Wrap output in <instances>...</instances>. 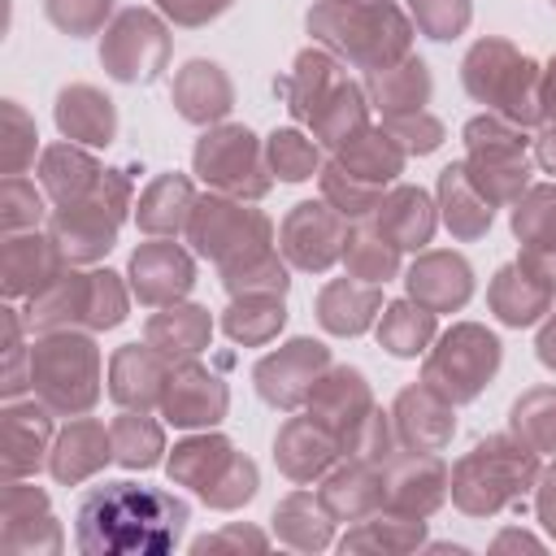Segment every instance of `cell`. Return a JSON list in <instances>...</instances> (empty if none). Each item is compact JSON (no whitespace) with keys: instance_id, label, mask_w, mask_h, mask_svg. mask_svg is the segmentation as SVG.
Segmentation results:
<instances>
[{"instance_id":"f5cc1de1","label":"cell","mask_w":556,"mask_h":556,"mask_svg":"<svg viewBox=\"0 0 556 556\" xmlns=\"http://www.w3.org/2000/svg\"><path fill=\"white\" fill-rule=\"evenodd\" d=\"M17 195H22V178H9V182H4V204H9V208H4V226H9V230H13V226H26V222H39V213H43L35 191H26V200H17Z\"/></svg>"},{"instance_id":"e575fe53","label":"cell","mask_w":556,"mask_h":556,"mask_svg":"<svg viewBox=\"0 0 556 556\" xmlns=\"http://www.w3.org/2000/svg\"><path fill=\"white\" fill-rule=\"evenodd\" d=\"M39 174H43V187L56 195V204H74V200L91 195L96 182H100V165H96L87 152L70 148V143L52 148V152L43 156Z\"/></svg>"},{"instance_id":"6f0895ef","label":"cell","mask_w":556,"mask_h":556,"mask_svg":"<svg viewBox=\"0 0 556 556\" xmlns=\"http://www.w3.org/2000/svg\"><path fill=\"white\" fill-rule=\"evenodd\" d=\"M539 361L556 369V317H552V321L543 326V334H539Z\"/></svg>"},{"instance_id":"9f6ffc18","label":"cell","mask_w":556,"mask_h":556,"mask_svg":"<svg viewBox=\"0 0 556 556\" xmlns=\"http://www.w3.org/2000/svg\"><path fill=\"white\" fill-rule=\"evenodd\" d=\"M539 517H543V526L556 534V465H552L547 478H543V491H539Z\"/></svg>"},{"instance_id":"7dc6e473","label":"cell","mask_w":556,"mask_h":556,"mask_svg":"<svg viewBox=\"0 0 556 556\" xmlns=\"http://www.w3.org/2000/svg\"><path fill=\"white\" fill-rule=\"evenodd\" d=\"M321 182H326V200H330L343 217H365V213H374V208H378V200H382V187H369V182H361V178L343 174V169H339V161L321 174Z\"/></svg>"},{"instance_id":"7402d4cb","label":"cell","mask_w":556,"mask_h":556,"mask_svg":"<svg viewBox=\"0 0 556 556\" xmlns=\"http://www.w3.org/2000/svg\"><path fill=\"white\" fill-rule=\"evenodd\" d=\"M334 452H339V439H334L317 417H295V421H287L282 434H278V447H274L278 465H282L295 482H308L313 473H321V469L334 460Z\"/></svg>"},{"instance_id":"52a82bcc","label":"cell","mask_w":556,"mask_h":556,"mask_svg":"<svg viewBox=\"0 0 556 556\" xmlns=\"http://www.w3.org/2000/svg\"><path fill=\"white\" fill-rule=\"evenodd\" d=\"M465 143H469L465 174L491 204L513 200L526 187V178H530L526 135L508 117H473L465 126Z\"/></svg>"},{"instance_id":"1f68e13d","label":"cell","mask_w":556,"mask_h":556,"mask_svg":"<svg viewBox=\"0 0 556 556\" xmlns=\"http://www.w3.org/2000/svg\"><path fill=\"white\" fill-rule=\"evenodd\" d=\"M439 200H443V222L460 239H478L491 226V200L469 182L465 165H447L439 174Z\"/></svg>"},{"instance_id":"8fae6325","label":"cell","mask_w":556,"mask_h":556,"mask_svg":"<svg viewBox=\"0 0 556 556\" xmlns=\"http://www.w3.org/2000/svg\"><path fill=\"white\" fill-rule=\"evenodd\" d=\"M195 174L230 195H265L269 191V174H265V161H261V148H256V135L243 130V126H222V130H208L200 143H195Z\"/></svg>"},{"instance_id":"9c48e42d","label":"cell","mask_w":556,"mask_h":556,"mask_svg":"<svg viewBox=\"0 0 556 556\" xmlns=\"http://www.w3.org/2000/svg\"><path fill=\"white\" fill-rule=\"evenodd\" d=\"M495 369H500V339L486 334L482 326H452L439 339L434 356L426 361L421 382L434 395H443L447 404H465L486 387V378Z\"/></svg>"},{"instance_id":"ee69618b","label":"cell","mask_w":556,"mask_h":556,"mask_svg":"<svg viewBox=\"0 0 556 556\" xmlns=\"http://www.w3.org/2000/svg\"><path fill=\"white\" fill-rule=\"evenodd\" d=\"M513 430L539 447V452H556V391H530L526 400L513 404Z\"/></svg>"},{"instance_id":"680465c9","label":"cell","mask_w":556,"mask_h":556,"mask_svg":"<svg viewBox=\"0 0 556 556\" xmlns=\"http://www.w3.org/2000/svg\"><path fill=\"white\" fill-rule=\"evenodd\" d=\"M539 104L547 117H556V61L547 65V78H543V91H539Z\"/></svg>"},{"instance_id":"ffe728a7","label":"cell","mask_w":556,"mask_h":556,"mask_svg":"<svg viewBox=\"0 0 556 556\" xmlns=\"http://www.w3.org/2000/svg\"><path fill=\"white\" fill-rule=\"evenodd\" d=\"M408 291L421 308L430 313H447V308H460L473 291V274L460 256L452 252H430L421 256L413 269H408Z\"/></svg>"},{"instance_id":"ba28073f","label":"cell","mask_w":556,"mask_h":556,"mask_svg":"<svg viewBox=\"0 0 556 556\" xmlns=\"http://www.w3.org/2000/svg\"><path fill=\"white\" fill-rule=\"evenodd\" d=\"M169 473L178 482L195 486L213 508H235V504L252 500V491H256V465L248 456H239L217 434L178 443L174 460H169Z\"/></svg>"},{"instance_id":"f35d334b","label":"cell","mask_w":556,"mask_h":556,"mask_svg":"<svg viewBox=\"0 0 556 556\" xmlns=\"http://www.w3.org/2000/svg\"><path fill=\"white\" fill-rule=\"evenodd\" d=\"M48 278H56V261L48 252V239H9L4 243V291H39Z\"/></svg>"},{"instance_id":"277c9868","label":"cell","mask_w":556,"mask_h":556,"mask_svg":"<svg viewBox=\"0 0 556 556\" xmlns=\"http://www.w3.org/2000/svg\"><path fill=\"white\" fill-rule=\"evenodd\" d=\"M539 74H534V61L513 52L504 39H482L473 43V52L465 56V87L473 100L491 104L495 113H504L508 122H539L543 117V104H539V91H534Z\"/></svg>"},{"instance_id":"2e32d148","label":"cell","mask_w":556,"mask_h":556,"mask_svg":"<svg viewBox=\"0 0 556 556\" xmlns=\"http://www.w3.org/2000/svg\"><path fill=\"white\" fill-rule=\"evenodd\" d=\"M443 465L434 452H408V456H387L382 465V491H387V508L404 513V517H426L430 508H439L443 500Z\"/></svg>"},{"instance_id":"30bf717a","label":"cell","mask_w":556,"mask_h":556,"mask_svg":"<svg viewBox=\"0 0 556 556\" xmlns=\"http://www.w3.org/2000/svg\"><path fill=\"white\" fill-rule=\"evenodd\" d=\"M187 230L200 256L217 261L222 269H235L269 252V222L230 200H200L187 217Z\"/></svg>"},{"instance_id":"603a6c76","label":"cell","mask_w":556,"mask_h":556,"mask_svg":"<svg viewBox=\"0 0 556 556\" xmlns=\"http://www.w3.org/2000/svg\"><path fill=\"white\" fill-rule=\"evenodd\" d=\"M374 230L395 248H426L434 235V208L417 187H395L391 195L378 200Z\"/></svg>"},{"instance_id":"d4e9b609","label":"cell","mask_w":556,"mask_h":556,"mask_svg":"<svg viewBox=\"0 0 556 556\" xmlns=\"http://www.w3.org/2000/svg\"><path fill=\"white\" fill-rule=\"evenodd\" d=\"M369 91H374V104L382 109V117L417 113L430 96V74L417 56H400L395 65L369 70Z\"/></svg>"},{"instance_id":"8992f818","label":"cell","mask_w":556,"mask_h":556,"mask_svg":"<svg viewBox=\"0 0 556 556\" xmlns=\"http://www.w3.org/2000/svg\"><path fill=\"white\" fill-rule=\"evenodd\" d=\"M126 195H130V182L104 169L91 195H83L74 204H61L56 217H52V243H56V252L70 256V261H96V256H104L113 248L117 222L126 213Z\"/></svg>"},{"instance_id":"bcb514c9","label":"cell","mask_w":556,"mask_h":556,"mask_svg":"<svg viewBox=\"0 0 556 556\" xmlns=\"http://www.w3.org/2000/svg\"><path fill=\"white\" fill-rule=\"evenodd\" d=\"M269 165H274V174H282L287 182L313 178V174H317V148H313V139H304L300 130H278V135L269 139Z\"/></svg>"},{"instance_id":"f1b7e54d","label":"cell","mask_w":556,"mask_h":556,"mask_svg":"<svg viewBox=\"0 0 556 556\" xmlns=\"http://www.w3.org/2000/svg\"><path fill=\"white\" fill-rule=\"evenodd\" d=\"M208 313L195 304H169L165 313H156L148 321V343L165 356V361H191L204 343H208Z\"/></svg>"},{"instance_id":"5b68a950","label":"cell","mask_w":556,"mask_h":556,"mask_svg":"<svg viewBox=\"0 0 556 556\" xmlns=\"http://www.w3.org/2000/svg\"><path fill=\"white\" fill-rule=\"evenodd\" d=\"M30 382L39 395L61 413H83L96 404L100 382V356L96 343L83 334H48L30 348Z\"/></svg>"},{"instance_id":"4fadbf2b","label":"cell","mask_w":556,"mask_h":556,"mask_svg":"<svg viewBox=\"0 0 556 556\" xmlns=\"http://www.w3.org/2000/svg\"><path fill=\"white\" fill-rule=\"evenodd\" d=\"M348 243V230H343V213L326 200H304L295 204V213L282 222V252L291 256V265L300 269H330L339 261Z\"/></svg>"},{"instance_id":"7c38bea8","label":"cell","mask_w":556,"mask_h":556,"mask_svg":"<svg viewBox=\"0 0 556 556\" xmlns=\"http://www.w3.org/2000/svg\"><path fill=\"white\" fill-rule=\"evenodd\" d=\"M165 52H169L165 26L152 13H143V9H126L113 22V30L104 35V48H100L109 74L122 78V83H148V78H156L161 65H165Z\"/></svg>"},{"instance_id":"cb8c5ba5","label":"cell","mask_w":556,"mask_h":556,"mask_svg":"<svg viewBox=\"0 0 556 556\" xmlns=\"http://www.w3.org/2000/svg\"><path fill=\"white\" fill-rule=\"evenodd\" d=\"M387 504V491H382V465L374 460H352L348 469H339L326 486H321V508L334 513V517H348V521H361L365 513L382 508Z\"/></svg>"},{"instance_id":"7bdbcfd3","label":"cell","mask_w":556,"mask_h":556,"mask_svg":"<svg viewBox=\"0 0 556 556\" xmlns=\"http://www.w3.org/2000/svg\"><path fill=\"white\" fill-rule=\"evenodd\" d=\"M395 243H387L378 230H348V269L361 282H387L395 274Z\"/></svg>"},{"instance_id":"9a60e30c","label":"cell","mask_w":556,"mask_h":556,"mask_svg":"<svg viewBox=\"0 0 556 556\" xmlns=\"http://www.w3.org/2000/svg\"><path fill=\"white\" fill-rule=\"evenodd\" d=\"M369 413H374L369 387H365V378H361L356 369H348V365H339V369H330L326 378H317V387H313V395H308V417H317L348 452H352L361 426L369 421Z\"/></svg>"},{"instance_id":"484cf974","label":"cell","mask_w":556,"mask_h":556,"mask_svg":"<svg viewBox=\"0 0 556 556\" xmlns=\"http://www.w3.org/2000/svg\"><path fill=\"white\" fill-rule=\"evenodd\" d=\"M552 304V287H543L526 265H504L491 282V308L500 313V321L508 326H530L547 313Z\"/></svg>"},{"instance_id":"b9f144b4","label":"cell","mask_w":556,"mask_h":556,"mask_svg":"<svg viewBox=\"0 0 556 556\" xmlns=\"http://www.w3.org/2000/svg\"><path fill=\"white\" fill-rule=\"evenodd\" d=\"M274 521H278L282 539L295 543V547H321L330 539V513H321L313 504V495H304V491H295L291 500H282V508H278Z\"/></svg>"},{"instance_id":"94428289","label":"cell","mask_w":556,"mask_h":556,"mask_svg":"<svg viewBox=\"0 0 556 556\" xmlns=\"http://www.w3.org/2000/svg\"><path fill=\"white\" fill-rule=\"evenodd\" d=\"M339 4H352V0H339Z\"/></svg>"},{"instance_id":"f546056e","label":"cell","mask_w":556,"mask_h":556,"mask_svg":"<svg viewBox=\"0 0 556 556\" xmlns=\"http://www.w3.org/2000/svg\"><path fill=\"white\" fill-rule=\"evenodd\" d=\"M343 87H348V78H343V70H339L326 52H304V56L295 61V78H291V91H287L291 113H295L300 122H313Z\"/></svg>"},{"instance_id":"5bb4252c","label":"cell","mask_w":556,"mask_h":556,"mask_svg":"<svg viewBox=\"0 0 556 556\" xmlns=\"http://www.w3.org/2000/svg\"><path fill=\"white\" fill-rule=\"evenodd\" d=\"M330 365L326 348L313 343V339H291L287 348H278L274 356H265L256 365V391L278 404V408H295L300 400L313 395L317 387V374Z\"/></svg>"},{"instance_id":"816d5d0a","label":"cell","mask_w":556,"mask_h":556,"mask_svg":"<svg viewBox=\"0 0 556 556\" xmlns=\"http://www.w3.org/2000/svg\"><path fill=\"white\" fill-rule=\"evenodd\" d=\"M113 9V0H48V17L70 30V35H87L104 22V13Z\"/></svg>"},{"instance_id":"c3c4849f","label":"cell","mask_w":556,"mask_h":556,"mask_svg":"<svg viewBox=\"0 0 556 556\" xmlns=\"http://www.w3.org/2000/svg\"><path fill=\"white\" fill-rule=\"evenodd\" d=\"M413 13L430 39H452L469 26V0H413Z\"/></svg>"},{"instance_id":"e0dca14e","label":"cell","mask_w":556,"mask_h":556,"mask_svg":"<svg viewBox=\"0 0 556 556\" xmlns=\"http://www.w3.org/2000/svg\"><path fill=\"white\" fill-rule=\"evenodd\" d=\"M161 404L174 426H213L226 413V387L195 361H178V369H169Z\"/></svg>"},{"instance_id":"681fc988","label":"cell","mask_w":556,"mask_h":556,"mask_svg":"<svg viewBox=\"0 0 556 556\" xmlns=\"http://www.w3.org/2000/svg\"><path fill=\"white\" fill-rule=\"evenodd\" d=\"M122 317H126V295H122V287H117V274H109V269L91 274V295H87V326H96V330H109V326H117Z\"/></svg>"},{"instance_id":"4dcf8cb0","label":"cell","mask_w":556,"mask_h":556,"mask_svg":"<svg viewBox=\"0 0 556 556\" xmlns=\"http://www.w3.org/2000/svg\"><path fill=\"white\" fill-rule=\"evenodd\" d=\"M400 165H404V148L387 130H369L365 126L356 139H348L339 148V169L352 174V178H361V182H369V187L391 182L400 174Z\"/></svg>"},{"instance_id":"44dd1931","label":"cell","mask_w":556,"mask_h":556,"mask_svg":"<svg viewBox=\"0 0 556 556\" xmlns=\"http://www.w3.org/2000/svg\"><path fill=\"white\" fill-rule=\"evenodd\" d=\"M165 382H169V361L152 348V343H126L117 356H113V400L117 404H130V408H148L165 395Z\"/></svg>"},{"instance_id":"4316f807","label":"cell","mask_w":556,"mask_h":556,"mask_svg":"<svg viewBox=\"0 0 556 556\" xmlns=\"http://www.w3.org/2000/svg\"><path fill=\"white\" fill-rule=\"evenodd\" d=\"M174 104L187 122H213L230 109V83L213 61H191L174 83Z\"/></svg>"},{"instance_id":"83f0119b","label":"cell","mask_w":556,"mask_h":556,"mask_svg":"<svg viewBox=\"0 0 556 556\" xmlns=\"http://www.w3.org/2000/svg\"><path fill=\"white\" fill-rule=\"evenodd\" d=\"M378 304H382L378 282H365V287H361V282H352V278H339V282H330V287L321 291L317 317H321V326H326L330 334H361V330L374 321Z\"/></svg>"},{"instance_id":"3957f363","label":"cell","mask_w":556,"mask_h":556,"mask_svg":"<svg viewBox=\"0 0 556 556\" xmlns=\"http://www.w3.org/2000/svg\"><path fill=\"white\" fill-rule=\"evenodd\" d=\"M539 473V460H534V447L521 439H482L452 473V500L465 508V513H500L504 504H513L517 495L530 491Z\"/></svg>"},{"instance_id":"ab89813d","label":"cell","mask_w":556,"mask_h":556,"mask_svg":"<svg viewBox=\"0 0 556 556\" xmlns=\"http://www.w3.org/2000/svg\"><path fill=\"white\" fill-rule=\"evenodd\" d=\"M282 295H243L226 308V334L239 343H265L282 330Z\"/></svg>"},{"instance_id":"836d02e7","label":"cell","mask_w":556,"mask_h":556,"mask_svg":"<svg viewBox=\"0 0 556 556\" xmlns=\"http://www.w3.org/2000/svg\"><path fill=\"white\" fill-rule=\"evenodd\" d=\"M113 452V434H104L96 421H78L61 434L56 443V456H52V473L61 482H78L87 473H96Z\"/></svg>"},{"instance_id":"f6af8a7d","label":"cell","mask_w":556,"mask_h":556,"mask_svg":"<svg viewBox=\"0 0 556 556\" xmlns=\"http://www.w3.org/2000/svg\"><path fill=\"white\" fill-rule=\"evenodd\" d=\"M513 230L526 239V248H552L556 243V187H534L526 200H517Z\"/></svg>"},{"instance_id":"d590c367","label":"cell","mask_w":556,"mask_h":556,"mask_svg":"<svg viewBox=\"0 0 556 556\" xmlns=\"http://www.w3.org/2000/svg\"><path fill=\"white\" fill-rule=\"evenodd\" d=\"M48 413L35 404H13L4 413V473H22L39 465V452L48 443Z\"/></svg>"},{"instance_id":"11a10c76","label":"cell","mask_w":556,"mask_h":556,"mask_svg":"<svg viewBox=\"0 0 556 556\" xmlns=\"http://www.w3.org/2000/svg\"><path fill=\"white\" fill-rule=\"evenodd\" d=\"M521 265H526L543 287L556 291V243H552V248H526V252H521Z\"/></svg>"},{"instance_id":"60d3db41","label":"cell","mask_w":556,"mask_h":556,"mask_svg":"<svg viewBox=\"0 0 556 556\" xmlns=\"http://www.w3.org/2000/svg\"><path fill=\"white\" fill-rule=\"evenodd\" d=\"M109 434H113V452H117V460L130 465V469H148V465L161 460V426H156V421L126 413V417L113 421Z\"/></svg>"},{"instance_id":"74e56055","label":"cell","mask_w":556,"mask_h":556,"mask_svg":"<svg viewBox=\"0 0 556 556\" xmlns=\"http://www.w3.org/2000/svg\"><path fill=\"white\" fill-rule=\"evenodd\" d=\"M434 334V313L421 308V304H408V300H395L387 304L382 313V326H378V339L387 352L395 356H417Z\"/></svg>"},{"instance_id":"7a4b0ae2","label":"cell","mask_w":556,"mask_h":556,"mask_svg":"<svg viewBox=\"0 0 556 556\" xmlns=\"http://www.w3.org/2000/svg\"><path fill=\"white\" fill-rule=\"evenodd\" d=\"M308 30L348 61H356L361 70L395 65L400 56H408V35H413L404 13L382 0H361V4L326 0L308 13Z\"/></svg>"},{"instance_id":"db71d44e","label":"cell","mask_w":556,"mask_h":556,"mask_svg":"<svg viewBox=\"0 0 556 556\" xmlns=\"http://www.w3.org/2000/svg\"><path fill=\"white\" fill-rule=\"evenodd\" d=\"M174 22H182V26H200V22H208V17H217L230 0H156Z\"/></svg>"},{"instance_id":"91938a15","label":"cell","mask_w":556,"mask_h":556,"mask_svg":"<svg viewBox=\"0 0 556 556\" xmlns=\"http://www.w3.org/2000/svg\"><path fill=\"white\" fill-rule=\"evenodd\" d=\"M539 165H543L547 174H556V130H547V135L539 139Z\"/></svg>"},{"instance_id":"d6a6232c","label":"cell","mask_w":556,"mask_h":556,"mask_svg":"<svg viewBox=\"0 0 556 556\" xmlns=\"http://www.w3.org/2000/svg\"><path fill=\"white\" fill-rule=\"evenodd\" d=\"M56 126L70 135V139H83V143H109L113 139V104L91 91V87H70L61 91L56 100Z\"/></svg>"},{"instance_id":"f907efd6","label":"cell","mask_w":556,"mask_h":556,"mask_svg":"<svg viewBox=\"0 0 556 556\" xmlns=\"http://www.w3.org/2000/svg\"><path fill=\"white\" fill-rule=\"evenodd\" d=\"M382 130H387L391 139H400V148H404V152H434V148H439V139H443V126H439L434 117H426L421 109H417V113L387 117V122H382Z\"/></svg>"},{"instance_id":"ac0fdd59","label":"cell","mask_w":556,"mask_h":556,"mask_svg":"<svg viewBox=\"0 0 556 556\" xmlns=\"http://www.w3.org/2000/svg\"><path fill=\"white\" fill-rule=\"evenodd\" d=\"M130 278H135V295L143 304H174L178 295L191 291L195 269L191 256L174 243H143L130 256Z\"/></svg>"},{"instance_id":"6da1fadb","label":"cell","mask_w":556,"mask_h":556,"mask_svg":"<svg viewBox=\"0 0 556 556\" xmlns=\"http://www.w3.org/2000/svg\"><path fill=\"white\" fill-rule=\"evenodd\" d=\"M187 530V504L139 482L91 486L74 517V539L91 556H161Z\"/></svg>"},{"instance_id":"d6986e66","label":"cell","mask_w":556,"mask_h":556,"mask_svg":"<svg viewBox=\"0 0 556 556\" xmlns=\"http://www.w3.org/2000/svg\"><path fill=\"white\" fill-rule=\"evenodd\" d=\"M452 413H447V400L434 395L426 382L421 387H408L400 400H395V434L404 447L413 452H439L447 439H452Z\"/></svg>"},{"instance_id":"8d00e7d4","label":"cell","mask_w":556,"mask_h":556,"mask_svg":"<svg viewBox=\"0 0 556 556\" xmlns=\"http://www.w3.org/2000/svg\"><path fill=\"white\" fill-rule=\"evenodd\" d=\"M191 187H187V178H178V174H161L148 191H143V200H139V226L143 230H152V235H174L187 217H191Z\"/></svg>"}]
</instances>
